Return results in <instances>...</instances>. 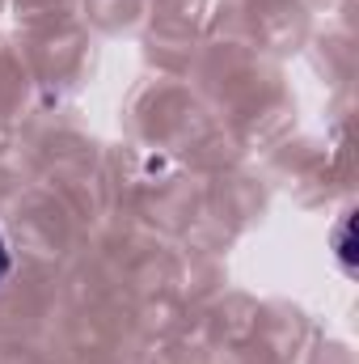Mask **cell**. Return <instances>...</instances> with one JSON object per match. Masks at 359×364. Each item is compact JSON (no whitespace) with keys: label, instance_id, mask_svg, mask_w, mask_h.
<instances>
[{"label":"cell","instance_id":"6da1fadb","mask_svg":"<svg viewBox=\"0 0 359 364\" xmlns=\"http://www.w3.org/2000/svg\"><path fill=\"white\" fill-rule=\"evenodd\" d=\"M9 267H13V259H9V242H4V233H0V284H4Z\"/></svg>","mask_w":359,"mask_h":364}]
</instances>
